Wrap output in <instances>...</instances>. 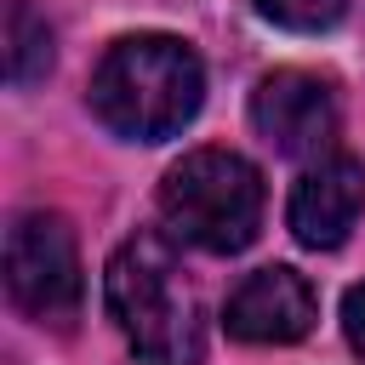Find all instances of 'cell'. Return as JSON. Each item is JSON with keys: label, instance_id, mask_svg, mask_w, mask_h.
Instances as JSON below:
<instances>
[{"label": "cell", "instance_id": "1", "mask_svg": "<svg viewBox=\"0 0 365 365\" xmlns=\"http://www.w3.org/2000/svg\"><path fill=\"white\" fill-rule=\"evenodd\" d=\"M91 114L125 143L177 137L205 103V63L177 34H125L103 51L86 91Z\"/></svg>", "mask_w": 365, "mask_h": 365}, {"label": "cell", "instance_id": "2", "mask_svg": "<svg viewBox=\"0 0 365 365\" xmlns=\"http://www.w3.org/2000/svg\"><path fill=\"white\" fill-rule=\"evenodd\" d=\"M103 302L120 325L137 365H200L205 359V319L200 297L188 291L171 234H131L114 245L103 268Z\"/></svg>", "mask_w": 365, "mask_h": 365}, {"label": "cell", "instance_id": "3", "mask_svg": "<svg viewBox=\"0 0 365 365\" xmlns=\"http://www.w3.org/2000/svg\"><path fill=\"white\" fill-rule=\"evenodd\" d=\"M262 171L234 148H188L160 177V222L177 245L234 257L262 228Z\"/></svg>", "mask_w": 365, "mask_h": 365}, {"label": "cell", "instance_id": "4", "mask_svg": "<svg viewBox=\"0 0 365 365\" xmlns=\"http://www.w3.org/2000/svg\"><path fill=\"white\" fill-rule=\"evenodd\" d=\"M6 291L11 302L51 331H74L86 279H80V251L74 228L63 211H17L6 228Z\"/></svg>", "mask_w": 365, "mask_h": 365}, {"label": "cell", "instance_id": "5", "mask_svg": "<svg viewBox=\"0 0 365 365\" xmlns=\"http://www.w3.org/2000/svg\"><path fill=\"white\" fill-rule=\"evenodd\" d=\"M251 125H257V137L274 143V154L314 165V160L336 154L331 143H336L342 108H336L331 80H319L308 68H274L251 91Z\"/></svg>", "mask_w": 365, "mask_h": 365}, {"label": "cell", "instance_id": "6", "mask_svg": "<svg viewBox=\"0 0 365 365\" xmlns=\"http://www.w3.org/2000/svg\"><path fill=\"white\" fill-rule=\"evenodd\" d=\"M314 314H319V297L314 285L285 268V262H268V268H251L228 302H222V331L234 342H251V348H279V342H302L314 331Z\"/></svg>", "mask_w": 365, "mask_h": 365}, {"label": "cell", "instance_id": "7", "mask_svg": "<svg viewBox=\"0 0 365 365\" xmlns=\"http://www.w3.org/2000/svg\"><path fill=\"white\" fill-rule=\"evenodd\" d=\"M359 217H365V160L325 154V160L302 165V177L291 182V200H285V222H291L297 245L336 251Z\"/></svg>", "mask_w": 365, "mask_h": 365}, {"label": "cell", "instance_id": "8", "mask_svg": "<svg viewBox=\"0 0 365 365\" xmlns=\"http://www.w3.org/2000/svg\"><path fill=\"white\" fill-rule=\"evenodd\" d=\"M46 68H51V23L29 0H11L6 6V80L34 86Z\"/></svg>", "mask_w": 365, "mask_h": 365}, {"label": "cell", "instance_id": "9", "mask_svg": "<svg viewBox=\"0 0 365 365\" xmlns=\"http://www.w3.org/2000/svg\"><path fill=\"white\" fill-rule=\"evenodd\" d=\"M257 17H268L274 29H291V34H319V29H336L348 0H251Z\"/></svg>", "mask_w": 365, "mask_h": 365}, {"label": "cell", "instance_id": "10", "mask_svg": "<svg viewBox=\"0 0 365 365\" xmlns=\"http://www.w3.org/2000/svg\"><path fill=\"white\" fill-rule=\"evenodd\" d=\"M342 336H348V348L365 359V279L342 291Z\"/></svg>", "mask_w": 365, "mask_h": 365}]
</instances>
